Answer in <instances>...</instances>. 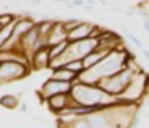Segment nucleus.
I'll return each mask as SVG.
<instances>
[{
	"label": "nucleus",
	"instance_id": "1",
	"mask_svg": "<svg viewBox=\"0 0 149 128\" xmlns=\"http://www.w3.org/2000/svg\"><path fill=\"white\" fill-rule=\"evenodd\" d=\"M70 97L75 105L85 107V108H97L98 112L118 104L116 97L102 90L97 84H82L79 80L72 85Z\"/></svg>",
	"mask_w": 149,
	"mask_h": 128
},
{
	"label": "nucleus",
	"instance_id": "2",
	"mask_svg": "<svg viewBox=\"0 0 149 128\" xmlns=\"http://www.w3.org/2000/svg\"><path fill=\"white\" fill-rule=\"evenodd\" d=\"M148 92H149V74L146 71H139L136 72L131 84L125 89V92L116 97V100L121 105L139 107L144 95H148Z\"/></svg>",
	"mask_w": 149,
	"mask_h": 128
},
{
	"label": "nucleus",
	"instance_id": "3",
	"mask_svg": "<svg viewBox=\"0 0 149 128\" xmlns=\"http://www.w3.org/2000/svg\"><path fill=\"white\" fill-rule=\"evenodd\" d=\"M31 72L33 71L30 66H23L18 62H2L0 64V87L8 85L12 82H20L26 79Z\"/></svg>",
	"mask_w": 149,
	"mask_h": 128
},
{
	"label": "nucleus",
	"instance_id": "4",
	"mask_svg": "<svg viewBox=\"0 0 149 128\" xmlns=\"http://www.w3.org/2000/svg\"><path fill=\"white\" fill-rule=\"evenodd\" d=\"M74 100L70 97V94H61V95H54V97L48 99V100L44 102V107L48 108L51 113H54L57 117L59 113L69 108V107H74Z\"/></svg>",
	"mask_w": 149,
	"mask_h": 128
},
{
	"label": "nucleus",
	"instance_id": "5",
	"mask_svg": "<svg viewBox=\"0 0 149 128\" xmlns=\"http://www.w3.org/2000/svg\"><path fill=\"white\" fill-rule=\"evenodd\" d=\"M49 64H51V56H49V46L48 48H43L40 51L31 54L30 57V66L31 71H44V69H49Z\"/></svg>",
	"mask_w": 149,
	"mask_h": 128
},
{
	"label": "nucleus",
	"instance_id": "6",
	"mask_svg": "<svg viewBox=\"0 0 149 128\" xmlns=\"http://www.w3.org/2000/svg\"><path fill=\"white\" fill-rule=\"evenodd\" d=\"M93 27H95V23H90V22H85L84 20L74 31H70L69 35H67V41L69 43H77V41H84V40L92 38Z\"/></svg>",
	"mask_w": 149,
	"mask_h": 128
},
{
	"label": "nucleus",
	"instance_id": "7",
	"mask_svg": "<svg viewBox=\"0 0 149 128\" xmlns=\"http://www.w3.org/2000/svg\"><path fill=\"white\" fill-rule=\"evenodd\" d=\"M64 41H67V31L64 30L62 20H56L54 22V27H53V31L48 36V43H49V46H54V44L64 43Z\"/></svg>",
	"mask_w": 149,
	"mask_h": 128
},
{
	"label": "nucleus",
	"instance_id": "8",
	"mask_svg": "<svg viewBox=\"0 0 149 128\" xmlns=\"http://www.w3.org/2000/svg\"><path fill=\"white\" fill-rule=\"evenodd\" d=\"M111 51H103V49H97L93 53H90L88 56H85L82 59V64H84V69L88 71V69H93L95 66H98L103 59H105Z\"/></svg>",
	"mask_w": 149,
	"mask_h": 128
},
{
	"label": "nucleus",
	"instance_id": "9",
	"mask_svg": "<svg viewBox=\"0 0 149 128\" xmlns=\"http://www.w3.org/2000/svg\"><path fill=\"white\" fill-rule=\"evenodd\" d=\"M49 77H51V79H56V80H61V82L72 84V85H74L77 80H79V76L74 74V72L69 71V69H66V67H59V69H54V71H51Z\"/></svg>",
	"mask_w": 149,
	"mask_h": 128
},
{
	"label": "nucleus",
	"instance_id": "10",
	"mask_svg": "<svg viewBox=\"0 0 149 128\" xmlns=\"http://www.w3.org/2000/svg\"><path fill=\"white\" fill-rule=\"evenodd\" d=\"M20 104H22V100L15 94H3L0 97V107H3L7 110H15L20 107Z\"/></svg>",
	"mask_w": 149,
	"mask_h": 128
},
{
	"label": "nucleus",
	"instance_id": "11",
	"mask_svg": "<svg viewBox=\"0 0 149 128\" xmlns=\"http://www.w3.org/2000/svg\"><path fill=\"white\" fill-rule=\"evenodd\" d=\"M69 41H64V43H59V44H54V46H49V56L51 59H56V57H61L62 54L67 51L69 48Z\"/></svg>",
	"mask_w": 149,
	"mask_h": 128
},
{
	"label": "nucleus",
	"instance_id": "12",
	"mask_svg": "<svg viewBox=\"0 0 149 128\" xmlns=\"http://www.w3.org/2000/svg\"><path fill=\"white\" fill-rule=\"evenodd\" d=\"M82 22H84L82 18H67V20H62V25H64V30H66L67 35H69L70 31H74Z\"/></svg>",
	"mask_w": 149,
	"mask_h": 128
},
{
	"label": "nucleus",
	"instance_id": "13",
	"mask_svg": "<svg viewBox=\"0 0 149 128\" xmlns=\"http://www.w3.org/2000/svg\"><path fill=\"white\" fill-rule=\"evenodd\" d=\"M64 67L69 69V71H72L74 74H77V76H80L84 71H85L82 61H70V62H67V64H64Z\"/></svg>",
	"mask_w": 149,
	"mask_h": 128
},
{
	"label": "nucleus",
	"instance_id": "14",
	"mask_svg": "<svg viewBox=\"0 0 149 128\" xmlns=\"http://www.w3.org/2000/svg\"><path fill=\"white\" fill-rule=\"evenodd\" d=\"M17 18H18V15H15V13H0V27L2 28L8 27V25L17 22Z\"/></svg>",
	"mask_w": 149,
	"mask_h": 128
},
{
	"label": "nucleus",
	"instance_id": "15",
	"mask_svg": "<svg viewBox=\"0 0 149 128\" xmlns=\"http://www.w3.org/2000/svg\"><path fill=\"white\" fill-rule=\"evenodd\" d=\"M126 38H128V40H130V41H131L133 44H134L136 48L143 49V44H141V40H139V38H138V36H134V35H133L131 31H126Z\"/></svg>",
	"mask_w": 149,
	"mask_h": 128
},
{
	"label": "nucleus",
	"instance_id": "16",
	"mask_svg": "<svg viewBox=\"0 0 149 128\" xmlns=\"http://www.w3.org/2000/svg\"><path fill=\"white\" fill-rule=\"evenodd\" d=\"M18 110L20 112H28V102H22L20 107H18Z\"/></svg>",
	"mask_w": 149,
	"mask_h": 128
},
{
	"label": "nucleus",
	"instance_id": "17",
	"mask_svg": "<svg viewBox=\"0 0 149 128\" xmlns=\"http://www.w3.org/2000/svg\"><path fill=\"white\" fill-rule=\"evenodd\" d=\"M141 51H143V54H144V57H146V59H148V61H149V49L143 48V49H141Z\"/></svg>",
	"mask_w": 149,
	"mask_h": 128
},
{
	"label": "nucleus",
	"instance_id": "18",
	"mask_svg": "<svg viewBox=\"0 0 149 128\" xmlns=\"http://www.w3.org/2000/svg\"><path fill=\"white\" fill-rule=\"evenodd\" d=\"M143 28H144V31L149 33V22H143Z\"/></svg>",
	"mask_w": 149,
	"mask_h": 128
},
{
	"label": "nucleus",
	"instance_id": "19",
	"mask_svg": "<svg viewBox=\"0 0 149 128\" xmlns=\"http://www.w3.org/2000/svg\"><path fill=\"white\" fill-rule=\"evenodd\" d=\"M56 128H64V127H59V125H57V127H56Z\"/></svg>",
	"mask_w": 149,
	"mask_h": 128
},
{
	"label": "nucleus",
	"instance_id": "20",
	"mask_svg": "<svg viewBox=\"0 0 149 128\" xmlns=\"http://www.w3.org/2000/svg\"><path fill=\"white\" fill-rule=\"evenodd\" d=\"M2 30H3V28H2V27H0V31H2Z\"/></svg>",
	"mask_w": 149,
	"mask_h": 128
}]
</instances>
